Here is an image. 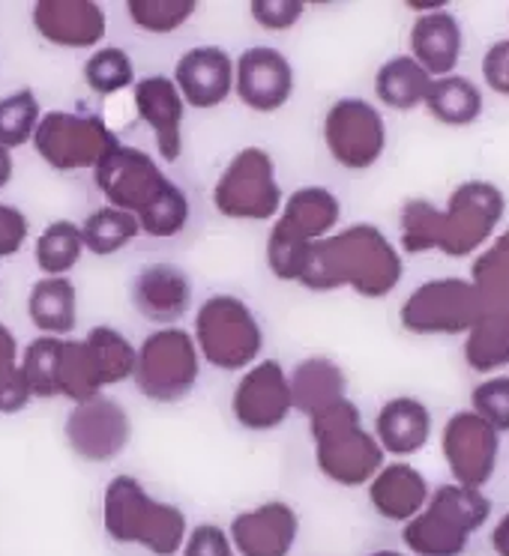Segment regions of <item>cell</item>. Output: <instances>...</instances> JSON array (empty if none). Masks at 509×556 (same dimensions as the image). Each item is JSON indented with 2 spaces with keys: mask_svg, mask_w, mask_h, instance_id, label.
<instances>
[{
  "mask_svg": "<svg viewBox=\"0 0 509 556\" xmlns=\"http://www.w3.org/2000/svg\"><path fill=\"white\" fill-rule=\"evenodd\" d=\"M401 273V254L387 233L360 222L312 245L300 285L315 293L351 288L365 300H384L399 288Z\"/></svg>",
  "mask_w": 509,
  "mask_h": 556,
  "instance_id": "obj_1",
  "label": "cell"
},
{
  "mask_svg": "<svg viewBox=\"0 0 509 556\" xmlns=\"http://www.w3.org/2000/svg\"><path fill=\"white\" fill-rule=\"evenodd\" d=\"M102 527L111 542L135 544L153 556H177L189 535L183 508L147 494L135 476H114L105 484Z\"/></svg>",
  "mask_w": 509,
  "mask_h": 556,
  "instance_id": "obj_2",
  "label": "cell"
},
{
  "mask_svg": "<svg viewBox=\"0 0 509 556\" xmlns=\"http://www.w3.org/2000/svg\"><path fill=\"white\" fill-rule=\"evenodd\" d=\"M309 434L315 440L318 470L342 488H363L387 467V452L375 431H365L363 413L351 399L312 416Z\"/></svg>",
  "mask_w": 509,
  "mask_h": 556,
  "instance_id": "obj_3",
  "label": "cell"
},
{
  "mask_svg": "<svg viewBox=\"0 0 509 556\" xmlns=\"http://www.w3.org/2000/svg\"><path fill=\"white\" fill-rule=\"evenodd\" d=\"M342 204L324 186H303L285 201L268 237V266L280 281H297L306 273L312 245L339 228Z\"/></svg>",
  "mask_w": 509,
  "mask_h": 556,
  "instance_id": "obj_4",
  "label": "cell"
},
{
  "mask_svg": "<svg viewBox=\"0 0 509 556\" xmlns=\"http://www.w3.org/2000/svg\"><path fill=\"white\" fill-rule=\"evenodd\" d=\"M492 518V500L464 484H437L429 506L401 527V542L413 556H461L473 532Z\"/></svg>",
  "mask_w": 509,
  "mask_h": 556,
  "instance_id": "obj_5",
  "label": "cell"
},
{
  "mask_svg": "<svg viewBox=\"0 0 509 556\" xmlns=\"http://www.w3.org/2000/svg\"><path fill=\"white\" fill-rule=\"evenodd\" d=\"M198 353L219 371H249L264 351V329L234 293H213L195 315Z\"/></svg>",
  "mask_w": 509,
  "mask_h": 556,
  "instance_id": "obj_6",
  "label": "cell"
},
{
  "mask_svg": "<svg viewBox=\"0 0 509 556\" xmlns=\"http://www.w3.org/2000/svg\"><path fill=\"white\" fill-rule=\"evenodd\" d=\"M213 206L231 222L280 218L285 201L276 180V162L264 147H243L234 153L213 186Z\"/></svg>",
  "mask_w": 509,
  "mask_h": 556,
  "instance_id": "obj_7",
  "label": "cell"
},
{
  "mask_svg": "<svg viewBox=\"0 0 509 556\" xmlns=\"http://www.w3.org/2000/svg\"><path fill=\"white\" fill-rule=\"evenodd\" d=\"M201 375V353L193 332L181 327H162L150 332L138 348L135 387L157 404H177L195 387Z\"/></svg>",
  "mask_w": 509,
  "mask_h": 556,
  "instance_id": "obj_8",
  "label": "cell"
},
{
  "mask_svg": "<svg viewBox=\"0 0 509 556\" xmlns=\"http://www.w3.org/2000/svg\"><path fill=\"white\" fill-rule=\"evenodd\" d=\"M507 213V194L488 180H468L452 189L444 210H437L435 252L468 257L495 237Z\"/></svg>",
  "mask_w": 509,
  "mask_h": 556,
  "instance_id": "obj_9",
  "label": "cell"
},
{
  "mask_svg": "<svg viewBox=\"0 0 509 556\" xmlns=\"http://www.w3.org/2000/svg\"><path fill=\"white\" fill-rule=\"evenodd\" d=\"M485 315L471 278H429L401 303V327L413 336H468Z\"/></svg>",
  "mask_w": 509,
  "mask_h": 556,
  "instance_id": "obj_10",
  "label": "cell"
},
{
  "mask_svg": "<svg viewBox=\"0 0 509 556\" xmlns=\"http://www.w3.org/2000/svg\"><path fill=\"white\" fill-rule=\"evenodd\" d=\"M39 159L54 170H87L117 150L121 141L111 132L109 123L97 114H75V111H49L34 135Z\"/></svg>",
  "mask_w": 509,
  "mask_h": 556,
  "instance_id": "obj_11",
  "label": "cell"
},
{
  "mask_svg": "<svg viewBox=\"0 0 509 556\" xmlns=\"http://www.w3.org/2000/svg\"><path fill=\"white\" fill-rule=\"evenodd\" d=\"M324 144L339 168L369 170L387 150L384 114L365 99H336L324 117Z\"/></svg>",
  "mask_w": 509,
  "mask_h": 556,
  "instance_id": "obj_12",
  "label": "cell"
},
{
  "mask_svg": "<svg viewBox=\"0 0 509 556\" xmlns=\"http://www.w3.org/2000/svg\"><path fill=\"white\" fill-rule=\"evenodd\" d=\"M97 186L105 194L109 206L126 210L135 218L145 216L150 206L162 201L174 186L171 177L162 174L157 159H150L138 147H117L97 165Z\"/></svg>",
  "mask_w": 509,
  "mask_h": 556,
  "instance_id": "obj_13",
  "label": "cell"
},
{
  "mask_svg": "<svg viewBox=\"0 0 509 556\" xmlns=\"http://www.w3.org/2000/svg\"><path fill=\"white\" fill-rule=\"evenodd\" d=\"M440 452L452 472V482L483 491L495 476L500 434L473 410H459L449 416L440 431Z\"/></svg>",
  "mask_w": 509,
  "mask_h": 556,
  "instance_id": "obj_14",
  "label": "cell"
},
{
  "mask_svg": "<svg viewBox=\"0 0 509 556\" xmlns=\"http://www.w3.org/2000/svg\"><path fill=\"white\" fill-rule=\"evenodd\" d=\"M63 434L78 458L105 464L123 455V448L129 446L133 419L121 401L97 395L85 404H75L73 413L66 416Z\"/></svg>",
  "mask_w": 509,
  "mask_h": 556,
  "instance_id": "obj_15",
  "label": "cell"
},
{
  "mask_svg": "<svg viewBox=\"0 0 509 556\" xmlns=\"http://www.w3.org/2000/svg\"><path fill=\"white\" fill-rule=\"evenodd\" d=\"M231 413L246 431H273L294 413L291 377L280 359L254 363L231 395Z\"/></svg>",
  "mask_w": 509,
  "mask_h": 556,
  "instance_id": "obj_16",
  "label": "cell"
},
{
  "mask_svg": "<svg viewBox=\"0 0 509 556\" xmlns=\"http://www.w3.org/2000/svg\"><path fill=\"white\" fill-rule=\"evenodd\" d=\"M297 75L291 61L273 46H252L237 58L234 66V90L246 109L258 114L282 111L294 97Z\"/></svg>",
  "mask_w": 509,
  "mask_h": 556,
  "instance_id": "obj_17",
  "label": "cell"
},
{
  "mask_svg": "<svg viewBox=\"0 0 509 556\" xmlns=\"http://www.w3.org/2000/svg\"><path fill=\"white\" fill-rule=\"evenodd\" d=\"M228 535L240 556H291L300 515L285 500H268L231 520Z\"/></svg>",
  "mask_w": 509,
  "mask_h": 556,
  "instance_id": "obj_18",
  "label": "cell"
},
{
  "mask_svg": "<svg viewBox=\"0 0 509 556\" xmlns=\"http://www.w3.org/2000/svg\"><path fill=\"white\" fill-rule=\"evenodd\" d=\"M234 66L231 54L219 46H195L174 66V85L189 109H219L234 90Z\"/></svg>",
  "mask_w": 509,
  "mask_h": 556,
  "instance_id": "obj_19",
  "label": "cell"
},
{
  "mask_svg": "<svg viewBox=\"0 0 509 556\" xmlns=\"http://www.w3.org/2000/svg\"><path fill=\"white\" fill-rule=\"evenodd\" d=\"M34 27L58 49H94L105 39L109 22L94 0H39L34 3Z\"/></svg>",
  "mask_w": 509,
  "mask_h": 556,
  "instance_id": "obj_20",
  "label": "cell"
},
{
  "mask_svg": "<svg viewBox=\"0 0 509 556\" xmlns=\"http://www.w3.org/2000/svg\"><path fill=\"white\" fill-rule=\"evenodd\" d=\"M135 111L150 126L157 138L159 156L165 162H177L183 153V117L186 102L169 75H147L133 87Z\"/></svg>",
  "mask_w": 509,
  "mask_h": 556,
  "instance_id": "obj_21",
  "label": "cell"
},
{
  "mask_svg": "<svg viewBox=\"0 0 509 556\" xmlns=\"http://www.w3.org/2000/svg\"><path fill=\"white\" fill-rule=\"evenodd\" d=\"M135 312L150 324H177L193 305V278L174 264H150L133 278Z\"/></svg>",
  "mask_w": 509,
  "mask_h": 556,
  "instance_id": "obj_22",
  "label": "cell"
},
{
  "mask_svg": "<svg viewBox=\"0 0 509 556\" xmlns=\"http://www.w3.org/2000/svg\"><path fill=\"white\" fill-rule=\"evenodd\" d=\"M411 54L432 78L456 75V66L464 51V30L461 22L449 10L420 15L411 27Z\"/></svg>",
  "mask_w": 509,
  "mask_h": 556,
  "instance_id": "obj_23",
  "label": "cell"
},
{
  "mask_svg": "<svg viewBox=\"0 0 509 556\" xmlns=\"http://www.w3.org/2000/svg\"><path fill=\"white\" fill-rule=\"evenodd\" d=\"M429 496H432V488L425 482V476L420 470H413L411 464H405V460L387 464L369 482L372 508L384 520H393V523H401V527L429 506Z\"/></svg>",
  "mask_w": 509,
  "mask_h": 556,
  "instance_id": "obj_24",
  "label": "cell"
},
{
  "mask_svg": "<svg viewBox=\"0 0 509 556\" xmlns=\"http://www.w3.org/2000/svg\"><path fill=\"white\" fill-rule=\"evenodd\" d=\"M432 428H435L432 410L411 395L389 399L375 416L377 443L387 455H399V458L423 452L432 440Z\"/></svg>",
  "mask_w": 509,
  "mask_h": 556,
  "instance_id": "obj_25",
  "label": "cell"
},
{
  "mask_svg": "<svg viewBox=\"0 0 509 556\" xmlns=\"http://www.w3.org/2000/svg\"><path fill=\"white\" fill-rule=\"evenodd\" d=\"M288 377H291L294 410L309 419L348 399V377L342 371V365L333 363L330 356H309L294 365Z\"/></svg>",
  "mask_w": 509,
  "mask_h": 556,
  "instance_id": "obj_26",
  "label": "cell"
},
{
  "mask_svg": "<svg viewBox=\"0 0 509 556\" xmlns=\"http://www.w3.org/2000/svg\"><path fill=\"white\" fill-rule=\"evenodd\" d=\"M27 315H30V324L46 336L61 339L66 332H73L78 324V293L73 281L66 276L39 278L27 296Z\"/></svg>",
  "mask_w": 509,
  "mask_h": 556,
  "instance_id": "obj_27",
  "label": "cell"
},
{
  "mask_svg": "<svg viewBox=\"0 0 509 556\" xmlns=\"http://www.w3.org/2000/svg\"><path fill=\"white\" fill-rule=\"evenodd\" d=\"M432 81L435 78L411 54H396L387 63H381V70L375 73V97L389 111H413L417 105H425Z\"/></svg>",
  "mask_w": 509,
  "mask_h": 556,
  "instance_id": "obj_28",
  "label": "cell"
},
{
  "mask_svg": "<svg viewBox=\"0 0 509 556\" xmlns=\"http://www.w3.org/2000/svg\"><path fill=\"white\" fill-rule=\"evenodd\" d=\"M425 109L444 126H471L483 114V90L464 75L435 78L425 97Z\"/></svg>",
  "mask_w": 509,
  "mask_h": 556,
  "instance_id": "obj_29",
  "label": "cell"
},
{
  "mask_svg": "<svg viewBox=\"0 0 509 556\" xmlns=\"http://www.w3.org/2000/svg\"><path fill=\"white\" fill-rule=\"evenodd\" d=\"M102 377H99L97 359L87 348V341L63 339L61 365H58V395L70 399L73 404L102 395Z\"/></svg>",
  "mask_w": 509,
  "mask_h": 556,
  "instance_id": "obj_30",
  "label": "cell"
},
{
  "mask_svg": "<svg viewBox=\"0 0 509 556\" xmlns=\"http://www.w3.org/2000/svg\"><path fill=\"white\" fill-rule=\"evenodd\" d=\"M464 363L480 375L509 365V320L504 312H485L464 339Z\"/></svg>",
  "mask_w": 509,
  "mask_h": 556,
  "instance_id": "obj_31",
  "label": "cell"
},
{
  "mask_svg": "<svg viewBox=\"0 0 509 556\" xmlns=\"http://www.w3.org/2000/svg\"><path fill=\"white\" fill-rule=\"evenodd\" d=\"M85 254V240H82V225L70 218L51 222L49 228L39 233L34 245V261L49 278H61L73 269Z\"/></svg>",
  "mask_w": 509,
  "mask_h": 556,
  "instance_id": "obj_32",
  "label": "cell"
},
{
  "mask_svg": "<svg viewBox=\"0 0 509 556\" xmlns=\"http://www.w3.org/2000/svg\"><path fill=\"white\" fill-rule=\"evenodd\" d=\"M141 233V225L133 213L117 210V206H99L97 213L82 222V240L85 249L97 257H109V254L121 252L129 242Z\"/></svg>",
  "mask_w": 509,
  "mask_h": 556,
  "instance_id": "obj_33",
  "label": "cell"
},
{
  "mask_svg": "<svg viewBox=\"0 0 509 556\" xmlns=\"http://www.w3.org/2000/svg\"><path fill=\"white\" fill-rule=\"evenodd\" d=\"M87 348L97 359L102 387H114L135 377V365H138V351L135 344L123 332L114 327H94L87 332Z\"/></svg>",
  "mask_w": 509,
  "mask_h": 556,
  "instance_id": "obj_34",
  "label": "cell"
},
{
  "mask_svg": "<svg viewBox=\"0 0 509 556\" xmlns=\"http://www.w3.org/2000/svg\"><path fill=\"white\" fill-rule=\"evenodd\" d=\"M473 288L480 291L485 312H497L509 305V230L500 233L471 266Z\"/></svg>",
  "mask_w": 509,
  "mask_h": 556,
  "instance_id": "obj_35",
  "label": "cell"
},
{
  "mask_svg": "<svg viewBox=\"0 0 509 556\" xmlns=\"http://www.w3.org/2000/svg\"><path fill=\"white\" fill-rule=\"evenodd\" d=\"M39 121H42V109L30 87L3 97L0 99V147L13 150V147L34 141Z\"/></svg>",
  "mask_w": 509,
  "mask_h": 556,
  "instance_id": "obj_36",
  "label": "cell"
},
{
  "mask_svg": "<svg viewBox=\"0 0 509 556\" xmlns=\"http://www.w3.org/2000/svg\"><path fill=\"white\" fill-rule=\"evenodd\" d=\"M85 81L99 97H114L126 87H135L133 58L117 46L97 49L85 63Z\"/></svg>",
  "mask_w": 509,
  "mask_h": 556,
  "instance_id": "obj_37",
  "label": "cell"
},
{
  "mask_svg": "<svg viewBox=\"0 0 509 556\" xmlns=\"http://www.w3.org/2000/svg\"><path fill=\"white\" fill-rule=\"evenodd\" d=\"M61 348L63 339H54V336H42L27 344L25 356H22V371H25L34 399H58Z\"/></svg>",
  "mask_w": 509,
  "mask_h": 556,
  "instance_id": "obj_38",
  "label": "cell"
},
{
  "mask_svg": "<svg viewBox=\"0 0 509 556\" xmlns=\"http://www.w3.org/2000/svg\"><path fill=\"white\" fill-rule=\"evenodd\" d=\"M198 10L195 0H129L126 13L135 27L147 34H174L183 27Z\"/></svg>",
  "mask_w": 509,
  "mask_h": 556,
  "instance_id": "obj_39",
  "label": "cell"
},
{
  "mask_svg": "<svg viewBox=\"0 0 509 556\" xmlns=\"http://www.w3.org/2000/svg\"><path fill=\"white\" fill-rule=\"evenodd\" d=\"M138 225H141V233L157 237V240L177 237L189 225V198H186V192L174 182L162 201L150 206L145 216H138Z\"/></svg>",
  "mask_w": 509,
  "mask_h": 556,
  "instance_id": "obj_40",
  "label": "cell"
},
{
  "mask_svg": "<svg viewBox=\"0 0 509 556\" xmlns=\"http://www.w3.org/2000/svg\"><path fill=\"white\" fill-rule=\"evenodd\" d=\"M471 410L495 428L497 434H509V375L485 377L471 392Z\"/></svg>",
  "mask_w": 509,
  "mask_h": 556,
  "instance_id": "obj_41",
  "label": "cell"
},
{
  "mask_svg": "<svg viewBox=\"0 0 509 556\" xmlns=\"http://www.w3.org/2000/svg\"><path fill=\"white\" fill-rule=\"evenodd\" d=\"M249 13L264 30H291L306 13L303 0H252Z\"/></svg>",
  "mask_w": 509,
  "mask_h": 556,
  "instance_id": "obj_42",
  "label": "cell"
},
{
  "mask_svg": "<svg viewBox=\"0 0 509 556\" xmlns=\"http://www.w3.org/2000/svg\"><path fill=\"white\" fill-rule=\"evenodd\" d=\"M181 556H237L228 530L219 523H198L186 535Z\"/></svg>",
  "mask_w": 509,
  "mask_h": 556,
  "instance_id": "obj_43",
  "label": "cell"
},
{
  "mask_svg": "<svg viewBox=\"0 0 509 556\" xmlns=\"http://www.w3.org/2000/svg\"><path fill=\"white\" fill-rule=\"evenodd\" d=\"M27 233H30V222L25 213L18 206L0 201V257H13L22 252Z\"/></svg>",
  "mask_w": 509,
  "mask_h": 556,
  "instance_id": "obj_44",
  "label": "cell"
},
{
  "mask_svg": "<svg viewBox=\"0 0 509 556\" xmlns=\"http://www.w3.org/2000/svg\"><path fill=\"white\" fill-rule=\"evenodd\" d=\"M485 87H492L500 97H509V39H497L483 58Z\"/></svg>",
  "mask_w": 509,
  "mask_h": 556,
  "instance_id": "obj_45",
  "label": "cell"
},
{
  "mask_svg": "<svg viewBox=\"0 0 509 556\" xmlns=\"http://www.w3.org/2000/svg\"><path fill=\"white\" fill-rule=\"evenodd\" d=\"M22 371V363H18V341H15L13 329L7 324H0V383L10 380Z\"/></svg>",
  "mask_w": 509,
  "mask_h": 556,
  "instance_id": "obj_46",
  "label": "cell"
},
{
  "mask_svg": "<svg viewBox=\"0 0 509 556\" xmlns=\"http://www.w3.org/2000/svg\"><path fill=\"white\" fill-rule=\"evenodd\" d=\"M492 551L497 556H509V511L497 520L495 530H492Z\"/></svg>",
  "mask_w": 509,
  "mask_h": 556,
  "instance_id": "obj_47",
  "label": "cell"
},
{
  "mask_svg": "<svg viewBox=\"0 0 509 556\" xmlns=\"http://www.w3.org/2000/svg\"><path fill=\"white\" fill-rule=\"evenodd\" d=\"M13 180V156L7 147H0V189H7Z\"/></svg>",
  "mask_w": 509,
  "mask_h": 556,
  "instance_id": "obj_48",
  "label": "cell"
},
{
  "mask_svg": "<svg viewBox=\"0 0 509 556\" xmlns=\"http://www.w3.org/2000/svg\"><path fill=\"white\" fill-rule=\"evenodd\" d=\"M369 556H408V554H401V551H389V547H384V551H372Z\"/></svg>",
  "mask_w": 509,
  "mask_h": 556,
  "instance_id": "obj_49",
  "label": "cell"
},
{
  "mask_svg": "<svg viewBox=\"0 0 509 556\" xmlns=\"http://www.w3.org/2000/svg\"><path fill=\"white\" fill-rule=\"evenodd\" d=\"M497 312H504V315H507V320H509V305H507V308H497Z\"/></svg>",
  "mask_w": 509,
  "mask_h": 556,
  "instance_id": "obj_50",
  "label": "cell"
}]
</instances>
